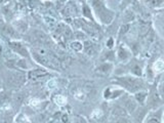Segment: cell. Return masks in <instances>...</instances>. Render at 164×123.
<instances>
[{"mask_svg":"<svg viewBox=\"0 0 164 123\" xmlns=\"http://www.w3.org/2000/svg\"><path fill=\"white\" fill-rule=\"evenodd\" d=\"M123 82V84L128 88L131 91H136L139 90V88H142V82L141 80L136 79V78H131V77H124V78L121 79Z\"/></svg>","mask_w":164,"mask_h":123,"instance_id":"7a4b0ae2","label":"cell"},{"mask_svg":"<svg viewBox=\"0 0 164 123\" xmlns=\"http://www.w3.org/2000/svg\"><path fill=\"white\" fill-rule=\"evenodd\" d=\"M163 3V0H153V4L156 5V6H159Z\"/></svg>","mask_w":164,"mask_h":123,"instance_id":"e0dca14e","label":"cell"},{"mask_svg":"<svg viewBox=\"0 0 164 123\" xmlns=\"http://www.w3.org/2000/svg\"><path fill=\"white\" fill-rule=\"evenodd\" d=\"M85 50H86V52L88 53V55H92V53L95 52V50H93V46L90 42H85Z\"/></svg>","mask_w":164,"mask_h":123,"instance_id":"ba28073f","label":"cell"},{"mask_svg":"<svg viewBox=\"0 0 164 123\" xmlns=\"http://www.w3.org/2000/svg\"><path fill=\"white\" fill-rule=\"evenodd\" d=\"M145 97H146V93H138V95H136V100L139 101H142Z\"/></svg>","mask_w":164,"mask_h":123,"instance_id":"9a60e30c","label":"cell"},{"mask_svg":"<svg viewBox=\"0 0 164 123\" xmlns=\"http://www.w3.org/2000/svg\"><path fill=\"white\" fill-rule=\"evenodd\" d=\"M10 46H12L13 50L17 52L18 53L24 55V57H28V52H27V49L25 48V46L21 43H18V42H12V43H10Z\"/></svg>","mask_w":164,"mask_h":123,"instance_id":"5b68a950","label":"cell"},{"mask_svg":"<svg viewBox=\"0 0 164 123\" xmlns=\"http://www.w3.org/2000/svg\"><path fill=\"white\" fill-rule=\"evenodd\" d=\"M111 68V65H104V66H102V67H99V71H104V72H107V71H109V69Z\"/></svg>","mask_w":164,"mask_h":123,"instance_id":"7c38bea8","label":"cell"},{"mask_svg":"<svg viewBox=\"0 0 164 123\" xmlns=\"http://www.w3.org/2000/svg\"><path fill=\"white\" fill-rule=\"evenodd\" d=\"M62 121H63L64 123H69V118L67 115H64L63 117H62Z\"/></svg>","mask_w":164,"mask_h":123,"instance_id":"ffe728a7","label":"cell"},{"mask_svg":"<svg viewBox=\"0 0 164 123\" xmlns=\"http://www.w3.org/2000/svg\"><path fill=\"white\" fill-rule=\"evenodd\" d=\"M1 30L5 35L8 37H15V35H17V32L15 31V29H12V27H9V26H6V25L3 26Z\"/></svg>","mask_w":164,"mask_h":123,"instance_id":"8992f818","label":"cell"},{"mask_svg":"<svg viewBox=\"0 0 164 123\" xmlns=\"http://www.w3.org/2000/svg\"><path fill=\"white\" fill-rule=\"evenodd\" d=\"M48 75V72L45 70H40V69H37V70H33L29 73V77L32 80L35 79H39V78H43L44 76Z\"/></svg>","mask_w":164,"mask_h":123,"instance_id":"277c9868","label":"cell"},{"mask_svg":"<svg viewBox=\"0 0 164 123\" xmlns=\"http://www.w3.org/2000/svg\"><path fill=\"white\" fill-rule=\"evenodd\" d=\"M73 13H76V7H75V5L70 3L69 5H67L66 8L64 9V15H73Z\"/></svg>","mask_w":164,"mask_h":123,"instance_id":"52a82bcc","label":"cell"},{"mask_svg":"<svg viewBox=\"0 0 164 123\" xmlns=\"http://www.w3.org/2000/svg\"><path fill=\"white\" fill-rule=\"evenodd\" d=\"M0 52H1V48H0Z\"/></svg>","mask_w":164,"mask_h":123,"instance_id":"44dd1931","label":"cell"},{"mask_svg":"<svg viewBox=\"0 0 164 123\" xmlns=\"http://www.w3.org/2000/svg\"><path fill=\"white\" fill-rule=\"evenodd\" d=\"M7 101V95H5V93H2V95H0V103L1 104H4Z\"/></svg>","mask_w":164,"mask_h":123,"instance_id":"4fadbf2b","label":"cell"},{"mask_svg":"<svg viewBox=\"0 0 164 123\" xmlns=\"http://www.w3.org/2000/svg\"><path fill=\"white\" fill-rule=\"evenodd\" d=\"M126 106H127V108H128V110L129 111H133L134 109H136V103H134L133 101H131V100H129V101H127V103H126Z\"/></svg>","mask_w":164,"mask_h":123,"instance_id":"8fae6325","label":"cell"},{"mask_svg":"<svg viewBox=\"0 0 164 123\" xmlns=\"http://www.w3.org/2000/svg\"><path fill=\"white\" fill-rule=\"evenodd\" d=\"M25 81V75L20 73V72H15L9 75L7 78V83H8L12 87H18L22 85Z\"/></svg>","mask_w":164,"mask_h":123,"instance_id":"3957f363","label":"cell"},{"mask_svg":"<svg viewBox=\"0 0 164 123\" xmlns=\"http://www.w3.org/2000/svg\"><path fill=\"white\" fill-rule=\"evenodd\" d=\"M84 15H86V17L90 18V13H89V9H88L87 6H84Z\"/></svg>","mask_w":164,"mask_h":123,"instance_id":"d6986e66","label":"cell"},{"mask_svg":"<svg viewBox=\"0 0 164 123\" xmlns=\"http://www.w3.org/2000/svg\"><path fill=\"white\" fill-rule=\"evenodd\" d=\"M147 123H160V122H159V119L156 118V117H151V118L147 121Z\"/></svg>","mask_w":164,"mask_h":123,"instance_id":"2e32d148","label":"cell"},{"mask_svg":"<svg viewBox=\"0 0 164 123\" xmlns=\"http://www.w3.org/2000/svg\"><path fill=\"white\" fill-rule=\"evenodd\" d=\"M113 123H129V121H128V119H126L125 117L118 116L117 118L113 121Z\"/></svg>","mask_w":164,"mask_h":123,"instance_id":"9c48e42d","label":"cell"},{"mask_svg":"<svg viewBox=\"0 0 164 123\" xmlns=\"http://www.w3.org/2000/svg\"><path fill=\"white\" fill-rule=\"evenodd\" d=\"M72 48L74 50H76V52H80V50L82 49V44L78 41L73 42V43H72Z\"/></svg>","mask_w":164,"mask_h":123,"instance_id":"30bf717a","label":"cell"},{"mask_svg":"<svg viewBox=\"0 0 164 123\" xmlns=\"http://www.w3.org/2000/svg\"><path fill=\"white\" fill-rule=\"evenodd\" d=\"M92 3H93V7H95L96 15L101 18V21H103V23L105 24H109L111 22L113 18V15L108 9H106L104 4L102 3L101 1H99V0H93Z\"/></svg>","mask_w":164,"mask_h":123,"instance_id":"6da1fadb","label":"cell"},{"mask_svg":"<svg viewBox=\"0 0 164 123\" xmlns=\"http://www.w3.org/2000/svg\"><path fill=\"white\" fill-rule=\"evenodd\" d=\"M134 73H136V75H141V73H142V71H141V68L139 67H138V66H136L134 67Z\"/></svg>","mask_w":164,"mask_h":123,"instance_id":"ac0fdd59","label":"cell"},{"mask_svg":"<svg viewBox=\"0 0 164 123\" xmlns=\"http://www.w3.org/2000/svg\"><path fill=\"white\" fill-rule=\"evenodd\" d=\"M23 93H18V95H17V97H15V103L18 104H21L23 101Z\"/></svg>","mask_w":164,"mask_h":123,"instance_id":"5bb4252c","label":"cell"}]
</instances>
